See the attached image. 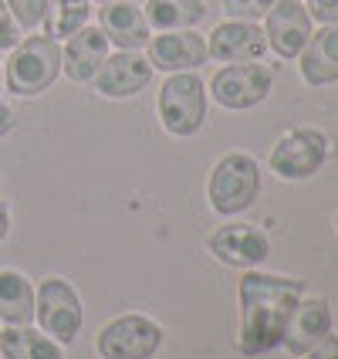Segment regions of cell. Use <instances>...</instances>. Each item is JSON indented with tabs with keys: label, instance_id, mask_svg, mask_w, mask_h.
<instances>
[{
	"label": "cell",
	"instance_id": "6da1fadb",
	"mask_svg": "<svg viewBox=\"0 0 338 359\" xmlns=\"http://www.w3.org/2000/svg\"><path fill=\"white\" fill-rule=\"evenodd\" d=\"M301 295L304 281L247 271L240 281V353L260 356L267 349H278Z\"/></svg>",
	"mask_w": 338,
	"mask_h": 359
},
{
	"label": "cell",
	"instance_id": "7a4b0ae2",
	"mask_svg": "<svg viewBox=\"0 0 338 359\" xmlns=\"http://www.w3.org/2000/svg\"><path fill=\"white\" fill-rule=\"evenodd\" d=\"M61 75V48L55 38H24L7 61L3 81L14 95H41Z\"/></svg>",
	"mask_w": 338,
	"mask_h": 359
},
{
	"label": "cell",
	"instance_id": "3957f363",
	"mask_svg": "<svg viewBox=\"0 0 338 359\" xmlns=\"http://www.w3.org/2000/svg\"><path fill=\"white\" fill-rule=\"evenodd\" d=\"M260 194V173L258 163L244 153H230L217 160L213 173H210V183H206V197H210V207L230 217V214H240L247 210Z\"/></svg>",
	"mask_w": 338,
	"mask_h": 359
},
{
	"label": "cell",
	"instance_id": "277c9868",
	"mask_svg": "<svg viewBox=\"0 0 338 359\" xmlns=\"http://www.w3.org/2000/svg\"><path fill=\"white\" fill-rule=\"evenodd\" d=\"M203 112H206V92H203V81L193 72H183V75H173L169 81H162L160 119L166 126V133H173L179 140L193 136L203 126Z\"/></svg>",
	"mask_w": 338,
	"mask_h": 359
},
{
	"label": "cell",
	"instance_id": "5b68a950",
	"mask_svg": "<svg viewBox=\"0 0 338 359\" xmlns=\"http://www.w3.org/2000/svg\"><path fill=\"white\" fill-rule=\"evenodd\" d=\"M34 319L44 336L55 342H71L81 329V299L64 278H44L34 295Z\"/></svg>",
	"mask_w": 338,
	"mask_h": 359
},
{
	"label": "cell",
	"instance_id": "8992f818",
	"mask_svg": "<svg viewBox=\"0 0 338 359\" xmlns=\"http://www.w3.org/2000/svg\"><path fill=\"white\" fill-rule=\"evenodd\" d=\"M162 346V329L146 316H122L101 325L95 349L101 359H153Z\"/></svg>",
	"mask_w": 338,
	"mask_h": 359
},
{
	"label": "cell",
	"instance_id": "52a82bcc",
	"mask_svg": "<svg viewBox=\"0 0 338 359\" xmlns=\"http://www.w3.org/2000/svg\"><path fill=\"white\" fill-rule=\"evenodd\" d=\"M271 81H274V68L267 65H227L220 68L210 88H213V99L223 109H254L271 95Z\"/></svg>",
	"mask_w": 338,
	"mask_h": 359
},
{
	"label": "cell",
	"instance_id": "ba28073f",
	"mask_svg": "<svg viewBox=\"0 0 338 359\" xmlns=\"http://www.w3.org/2000/svg\"><path fill=\"white\" fill-rule=\"evenodd\" d=\"M328 160V136L318 129H295L274 146L271 170L281 180H308L315 177Z\"/></svg>",
	"mask_w": 338,
	"mask_h": 359
},
{
	"label": "cell",
	"instance_id": "9c48e42d",
	"mask_svg": "<svg viewBox=\"0 0 338 359\" xmlns=\"http://www.w3.org/2000/svg\"><path fill=\"white\" fill-rule=\"evenodd\" d=\"M210 255L230 268H258L260 261L271 255V241L264 231L251 227V224H227L217 227L210 238H206Z\"/></svg>",
	"mask_w": 338,
	"mask_h": 359
},
{
	"label": "cell",
	"instance_id": "30bf717a",
	"mask_svg": "<svg viewBox=\"0 0 338 359\" xmlns=\"http://www.w3.org/2000/svg\"><path fill=\"white\" fill-rule=\"evenodd\" d=\"M267 44L274 48L278 58H298L301 48L311 38V14L301 7L298 0H281L267 11Z\"/></svg>",
	"mask_w": 338,
	"mask_h": 359
},
{
	"label": "cell",
	"instance_id": "8fae6325",
	"mask_svg": "<svg viewBox=\"0 0 338 359\" xmlns=\"http://www.w3.org/2000/svg\"><path fill=\"white\" fill-rule=\"evenodd\" d=\"M149 81H153V65L139 58V51H122L101 61L95 88L105 99H129V95H139Z\"/></svg>",
	"mask_w": 338,
	"mask_h": 359
},
{
	"label": "cell",
	"instance_id": "7c38bea8",
	"mask_svg": "<svg viewBox=\"0 0 338 359\" xmlns=\"http://www.w3.org/2000/svg\"><path fill=\"white\" fill-rule=\"evenodd\" d=\"M206 41L190 31H160V38H149V65L160 72H193L206 61Z\"/></svg>",
	"mask_w": 338,
	"mask_h": 359
},
{
	"label": "cell",
	"instance_id": "4fadbf2b",
	"mask_svg": "<svg viewBox=\"0 0 338 359\" xmlns=\"http://www.w3.org/2000/svg\"><path fill=\"white\" fill-rule=\"evenodd\" d=\"M206 51L217 61L240 65V61H254L267 51V38L254 20H227L210 34Z\"/></svg>",
	"mask_w": 338,
	"mask_h": 359
},
{
	"label": "cell",
	"instance_id": "5bb4252c",
	"mask_svg": "<svg viewBox=\"0 0 338 359\" xmlns=\"http://www.w3.org/2000/svg\"><path fill=\"white\" fill-rule=\"evenodd\" d=\"M332 332V305L325 299H304L298 302V309L291 312V322L284 329L281 346L291 356H304L315 342H321Z\"/></svg>",
	"mask_w": 338,
	"mask_h": 359
},
{
	"label": "cell",
	"instance_id": "9a60e30c",
	"mask_svg": "<svg viewBox=\"0 0 338 359\" xmlns=\"http://www.w3.org/2000/svg\"><path fill=\"white\" fill-rule=\"evenodd\" d=\"M108 58V38L99 27H81L68 38V48L61 51V72L71 81H92L99 75L101 61Z\"/></svg>",
	"mask_w": 338,
	"mask_h": 359
},
{
	"label": "cell",
	"instance_id": "2e32d148",
	"mask_svg": "<svg viewBox=\"0 0 338 359\" xmlns=\"http://www.w3.org/2000/svg\"><path fill=\"white\" fill-rule=\"evenodd\" d=\"M101 34L122 51H139L149 44V20L132 4H101Z\"/></svg>",
	"mask_w": 338,
	"mask_h": 359
},
{
	"label": "cell",
	"instance_id": "e0dca14e",
	"mask_svg": "<svg viewBox=\"0 0 338 359\" xmlns=\"http://www.w3.org/2000/svg\"><path fill=\"white\" fill-rule=\"evenodd\" d=\"M301 79L308 85H332L338 81V24H325L318 34H311L298 55Z\"/></svg>",
	"mask_w": 338,
	"mask_h": 359
},
{
	"label": "cell",
	"instance_id": "ac0fdd59",
	"mask_svg": "<svg viewBox=\"0 0 338 359\" xmlns=\"http://www.w3.org/2000/svg\"><path fill=\"white\" fill-rule=\"evenodd\" d=\"M0 356L3 359H64L61 342L44 336L31 325H7L0 332Z\"/></svg>",
	"mask_w": 338,
	"mask_h": 359
},
{
	"label": "cell",
	"instance_id": "d6986e66",
	"mask_svg": "<svg viewBox=\"0 0 338 359\" xmlns=\"http://www.w3.org/2000/svg\"><path fill=\"white\" fill-rule=\"evenodd\" d=\"M0 319L7 325H31L34 322V288L20 271H0Z\"/></svg>",
	"mask_w": 338,
	"mask_h": 359
},
{
	"label": "cell",
	"instance_id": "ffe728a7",
	"mask_svg": "<svg viewBox=\"0 0 338 359\" xmlns=\"http://www.w3.org/2000/svg\"><path fill=\"white\" fill-rule=\"evenodd\" d=\"M206 18L203 0H149L146 4V20L156 31H186L197 27Z\"/></svg>",
	"mask_w": 338,
	"mask_h": 359
},
{
	"label": "cell",
	"instance_id": "44dd1931",
	"mask_svg": "<svg viewBox=\"0 0 338 359\" xmlns=\"http://www.w3.org/2000/svg\"><path fill=\"white\" fill-rule=\"evenodd\" d=\"M88 0H48V38H71L88 24Z\"/></svg>",
	"mask_w": 338,
	"mask_h": 359
},
{
	"label": "cell",
	"instance_id": "7402d4cb",
	"mask_svg": "<svg viewBox=\"0 0 338 359\" xmlns=\"http://www.w3.org/2000/svg\"><path fill=\"white\" fill-rule=\"evenodd\" d=\"M7 11L24 31H34L48 18V0H7Z\"/></svg>",
	"mask_w": 338,
	"mask_h": 359
},
{
	"label": "cell",
	"instance_id": "603a6c76",
	"mask_svg": "<svg viewBox=\"0 0 338 359\" xmlns=\"http://www.w3.org/2000/svg\"><path fill=\"white\" fill-rule=\"evenodd\" d=\"M278 0H223V11L234 20H258L264 18Z\"/></svg>",
	"mask_w": 338,
	"mask_h": 359
},
{
	"label": "cell",
	"instance_id": "cb8c5ba5",
	"mask_svg": "<svg viewBox=\"0 0 338 359\" xmlns=\"http://www.w3.org/2000/svg\"><path fill=\"white\" fill-rule=\"evenodd\" d=\"M20 44V24L7 11V4L0 0V51H14Z\"/></svg>",
	"mask_w": 338,
	"mask_h": 359
},
{
	"label": "cell",
	"instance_id": "d4e9b609",
	"mask_svg": "<svg viewBox=\"0 0 338 359\" xmlns=\"http://www.w3.org/2000/svg\"><path fill=\"white\" fill-rule=\"evenodd\" d=\"M308 14L318 18L321 24H338V0H311Z\"/></svg>",
	"mask_w": 338,
	"mask_h": 359
},
{
	"label": "cell",
	"instance_id": "484cf974",
	"mask_svg": "<svg viewBox=\"0 0 338 359\" xmlns=\"http://www.w3.org/2000/svg\"><path fill=\"white\" fill-rule=\"evenodd\" d=\"M304 359H338V336H325L321 342H315L308 353H304Z\"/></svg>",
	"mask_w": 338,
	"mask_h": 359
},
{
	"label": "cell",
	"instance_id": "4316f807",
	"mask_svg": "<svg viewBox=\"0 0 338 359\" xmlns=\"http://www.w3.org/2000/svg\"><path fill=\"white\" fill-rule=\"evenodd\" d=\"M10 129H14V112H10V105L0 102V140H3Z\"/></svg>",
	"mask_w": 338,
	"mask_h": 359
},
{
	"label": "cell",
	"instance_id": "83f0119b",
	"mask_svg": "<svg viewBox=\"0 0 338 359\" xmlns=\"http://www.w3.org/2000/svg\"><path fill=\"white\" fill-rule=\"evenodd\" d=\"M10 234V214H7V207L0 203V241Z\"/></svg>",
	"mask_w": 338,
	"mask_h": 359
},
{
	"label": "cell",
	"instance_id": "f1b7e54d",
	"mask_svg": "<svg viewBox=\"0 0 338 359\" xmlns=\"http://www.w3.org/2000/svg\"><path fill=\"white\" fill-rule=\"evenodd\" d=\"M0 85H3V72H0Z\"/></svg>",
	"mask_w": 338,
	"mask_h": 359
},
{
	"label": "cell",
	"instance_id": "f546056e",
	"mask_svg": "<svg viewBox=\"0 0 338 359\" xmlns=\"http://www.w3.org/2000/svg\"><path fill=\"white\" fill-rule=\"evenodd\" d=\"M99 4H112V0H99Z\"/></svg>",
	"mask_w": 338,
	"mask_h": 359
},
{
	"label": "cell",
	"instance_id": "4dcf8cb0",
	"mask_svg": "<svg viewBox=\"0 0 338 359\" xmlns=\"http://www.w3.org/2000/svg\"><path fill=\"white\" fill-rule=\"evenodd\" d=\"M335 227H338V224H335Z\"/></svg>",
	"mask_w": 338,
	"mask_h": 359
}]
</instances>
